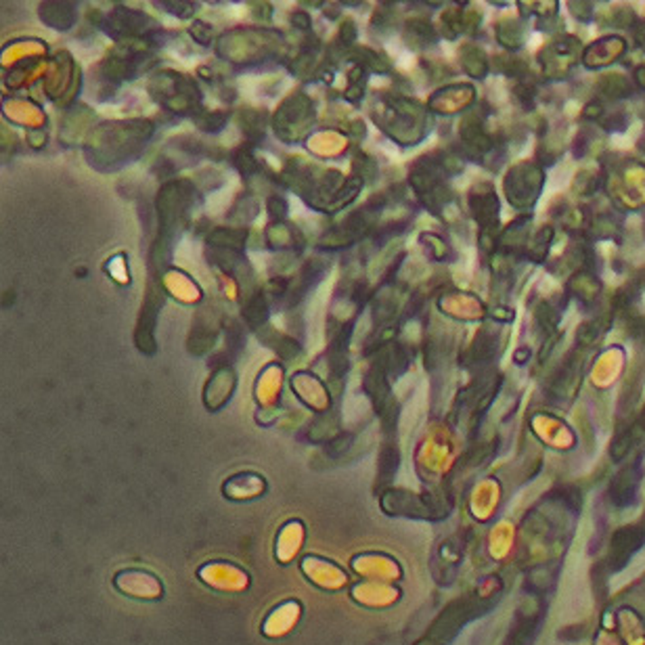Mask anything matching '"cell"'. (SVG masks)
Returning <instances> with one entry per match:
<instances>
[{
	"mask_svg": "<svg viewBox=\"0 0 645 645\" xmlns=\"http://www.w3.org/2000/svg\"><path fill=\"white\" fill-rule=\"evenodd\" d=\"M116 587L120 589L122 594L138 599H157L162 594V587L160 583H157V578L141 570L120 572V575L116 576Z\"/></svg>",
	"mask_w": 645,
	"mask_h": 645,
	"instance_id": "obj_1",
	"label": "cell"
}]
</instances>
